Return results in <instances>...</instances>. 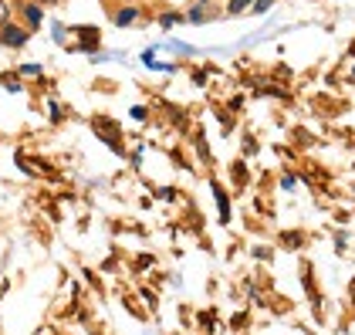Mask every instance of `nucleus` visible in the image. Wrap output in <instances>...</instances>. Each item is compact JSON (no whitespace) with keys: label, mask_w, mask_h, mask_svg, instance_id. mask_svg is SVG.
I'll return each mask as SVG.
<instances>
[{"label":"nucleus","mask_w":355,"mask_h":335,"mask_svg":"<svg viewBox=\"0 0 355 335\" xmlns=\"http://www.w3.org/2000/svg\"><path fill=\"white\" fill-rule=\"evenodd\" d=\"M250 3H254V0H227V3H223V14H230V17L247 14V10H250Z\"/></svg>","instance_id":"4"},{"label":"nucleus","mask_w":355,"mask_h":335,"mask_svg":"<svg viewBox=\"0 0 355 335\" xmlns=\"http://www.w3.org/2000/svg\"><path fill=\"white\" fill-rule=\"evenodd\" d=\"M183 17H187V14H173V10H169V14H163V17H159V24H163V28H173V24H180Z\"/></svg>","instance_id":"8"},{"label":"nucleus","mask_w":355,"mask_h":335,"mask_svg":"<svg viewBox=\"0 0 355 335\" xmlns=\"http://www.w3.org/2000/svg\"><path fill=\"white\" fill-rule=\"evenodd\" d=\"M136 17H139V10L136 7H129V10H119V14H115V24H119V28H125V24H132Z\"/></svg>","instance_id":"5"},{"label":"nucleus","mask_w":355,"mask_h":335,"mask_svg":"<svg viewBox=\"0 0 355 335\" xmlns=\"http://www.w3.org/2000/svg\"><path fill=\"white\" fill-rule=\"evenodd\" d=\"M14 10H17L21 24H24L28 31H37V28H41V21H44V7H41L37 0H21Z\"/></svg>","instance_id":"2"},{"label":"nucleus","mask_w":355,"mask_h":335,"mask_svg":"<svg viewBox=\"0 0 355 335\" xmlns=\"http://www.w3.org/2000/svg\"><path fill=\"white\" fill-rule=\"evenodd\" d=\"M10 17H14V7H10L7 0H0V28H3V24H10Z\"/></svg>","instance_id":"6"},{"label":"nucleus","mask_w":355,"mask_h":335,"mask_svg":"<svg viewBox=\"0 0 355 335\" xmlns=\"http://www.w3.org/2000/svg\"><path fill=\"white\" fill-rule=\"evenodd\" d=\"M271 7H274V0H254L250 3V14H268Z\"/></svg>","instance_id":"7"},{"label":"nucleus","mask_w":355,"mask_h":335,"mask_svg":"<svg viewBox=\"0 0 355 335\" xmlns=\"http://www.w3.org/2000/svg\"><path fill=\"white\" fill-rule=\"evenodd\" d=\"M220 14H223V7L217 0H193V7L187 10V21L190 24H214Z\"/></svg>","instance_id":"1"},{"label":"nucleus","mask_w":355,"mask_h":335,"mask_svg":"<svg viewBox=\"0 0 355 335\" xmlns=\"http://www.w3.org/2000/svg\"><path fill=\"white\" fill-rule=\"evenodd\" d=\"M28 37H31V31L24 28V24H14V21H10V24L0 28V44H3V48H14V51H17V48L28 44Z\"/></svg>","instance_id":"3"},{"label":"nucleus","mask_w":355,"mask_h":335,"mask_svg":"<svg viewBox=\"0 0 355 335\" xmlns=\"http://www.w3.org/2000/svg\"><path fill=\"white\" fill-rule=\"evenodd\" d=\"M37 3H41V7H51V3H58V0H37Z\"/></svg>","instance_id":"9"}]
</instances>
